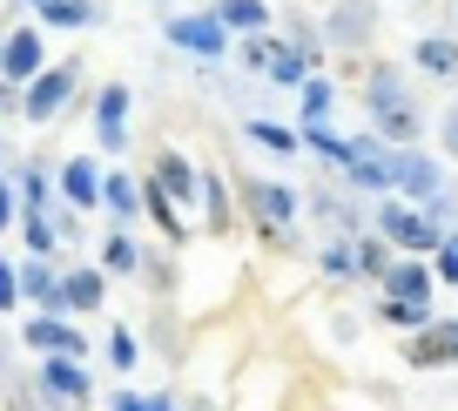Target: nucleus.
Instances as JSON below:
<instances>
[{"label":"nucleus","instance_id":"nucleus-1","mask_svg":"<svg viewBox=\"0 0 458 411\" xmlns=\"http://www.w3.org/2000/svg\"><path fill=\"white\" fill-rule=\"evenodd\" d=\"M371 122H377V135H391V142H411L418 135V108H411V95L398 88L391 68L371 74Z\"/></svg>","mask_w":458,"mask_h":411},{"label":"nucleus","instance_id":"nucleus-5","mask_svg":"<svg viewBox=\"0 0 458 411\" xmlns=\"http://www.w3.org/2000/svg\"><path fill=\"white\" fill-rule=\"evenodd\" d=\"M250 202H257V229H270V236H284V223L297 216V196H290L284 183H257Z\"/></svg>","mask_w":458,"mask_h":411},{"label":"nucleus","instance_id":"nucleus-30","mask_svg":"<svg viewBox=\"0 0 458 411\" xmlns=\"http://www.w3.org/2000/svg\"><path fill=\"white\" fill-rule=\"evenodd\" d=\"M108 270H135V250H129V236H114V243H108Z\"/></svg>","mask_w":458,"mask_h":411},{"label":"nucleus","instance_id":"nucleus-14","mask_svg":"<svg viewBox=\"0 0 458 411\" xmlns=\"http://www.w3.org/2000/svg\"><path fill=\"white\" fill-rule=\"evenodd\" d=\"M391 169H398V183L411 189V196H431V189H438V169L418 162V156H391Z\"/></svg>","mask_w":458,"mask_h":411},{"label":"nucleus","instance_id":"nucleus-23","mask_svg":"<svg viewBox=\"0 0 458 411\" xmlns=\"http://www.w3.org/2000/svg\"><path fill=\"white\" fill-rule=\"evenodd\" d=\"M250 135H257L263 149H276V156H290V149H297V135H290V128H276V122H250Z\"/></svg>","mask_w":458,"mask_h":411},{"label":"nucleus","instance_id":"nucleus-9","mask_svg":"<svg viewBox=\"0 0 458 411\" xmlns=\"http://www.w3.org/2000/svg\"><path fill=\"white\" fill-rule=\"evenodd\" d=\"M122 115H129V88H101L95 128H101V142H108V149H122Z\"/></svg>","mask_w":458,"mask_h":411},{"label":"nucleus","instance_id":"nucleus-29","mask_svg":"<svg viewBox=\"0 0 458 411\" xmlns=\"http://www.w3.org/2000/svg\"><path fill=\"white\" fill-rule=\"evenodd\" d=\"M324 270H330V277H351V270H358V256H351V250H324Z\"/></svg>","mask_w":458,"mask_h":411},{"label":"nucleus","instance_id":"nucleus-8","mask_svg":"<svg viewBox=\"0 0 458 411\" xmlns=\"http://www.w3.org/2000/svg\"><path fill=\"white\" fill-rule=\"evenodd\" d=\"M0 68L7 74H41V34H14V41H0Z\"/></svg>","mask_w":458,"mask_h":411},{"label":"nucleus","instance_id":"nucleus-15","mask_svg":"<svg viewBox=\"0 0 458 411\" xmlns=\"http://www.w3.org/2000/svg\"><path fill=\"white\" fill-rule=\"evenodd\" d=\"M21 290H28L34 304H47V311H61V304H68V284H55L47 270H28V277H21Z\"/></svg>","mask_w":458,"mask_h":411},{"label":"nucleus","instance_id":"nucleus-36","mask_svg":"<svg viewBox=\"0 0 458 411\" xmlns=\"http://www.w3.org/2000/svg\"><path fill=\"white\" fill-rule=\"evenodd\" d=\"M445 14H458V0H445Z\"/></svg>","mask_w":458,"mask_h":411},{"label":"nucleus","instance_id":"nucleus-17","mask_svg":"<svg viewBox=\"0 0 458 411\" xmlns=\"http://www.w3.org/2000/svg\"><path fill=\"white\" fill-rule=\"evenodd\" d=\"M418 68H431V74H458V41H418Z\"/></svg>","mask_w":458,"mask_h":411},{"label":"nucleus","instance_id":"nucleus-16","mask_svg":"<svg viewBox=\"0 0 458 411\" xmlns=\"http://www.w3.org/2000/svg\"><path fill=\"white\" fill-rule=\"evenodd\" d=\"M47 28H81V21H95V7L88 0H41Z\"/></svg>","mask_w":458,"mask_h":411},{"label":"nucleus","instance_id":"nucleus-34","mask_svg":"<svg viewBox=\"0 0 458 411\" xmlns=\"http://www.w3.org/2000/svg\"><path fill=\"white\" fill-rule=\"evenodd\" d=\"M7 216H14V202H7V189H0V229H7Z\"/></svg>","mask_w":458,"mask_h":411},{"label":"nucleus","instance_id":"nucleus-22","mask_svg":"<svg viewBox=\"0 0 458 411\" xmlns=\"http://www.w3.org/2000/svg\"><path fill=\"white\" fill-rule=\"evenodd\" d=\"M101 196H108V216H142V210H135L129 176H108V189H101Z\"/></svg>","mask_w":458,"mask_h":411},{"label":"nucleus","instance_id":"nucleus-19","mask_svg":"<svg viewBox=\"0 0 458 411\" xmlns=\"http://www.w3.org/2000/svg\"><path fill=\"white\" fill-rule=\"evenodd\" d=\"M216 21H223V28H263V0H223Z\"/></svg>","mask_w":458,"mask_h":411},{"label":"nucleus","instance_id":"nucleus-21","mask_svg":"<svg viewBox=\"0 0 458 411\" xmlns=\"http://www.w3.org/2000/svg\"><path fill=\"white\" fill-rule=\"evenodd\" d=\"M358 270H364V277H391V250H385V236H364V243H358Z\"/></svg>","mask_w":458,"mask_h":411},{"label":"nucleus","instance_id":"nucleus-4","mask_svg":"<svg viewBox=\"0 0 458 411\" xmlns=\"http://www.w3.org/2000/svg\"><path fill=\"white\" fill-rule=\"evenodd\" d=\"M169 41L216 61V55H223V21H216V14H182V21H169Z\"/></svg>","mask_w":458,"mask_h":411},{"label":"nucleus","instance_id":"nucleus-7","mask_svg":"<svg viewBox=\"0 0 458 411\" xmlns=\"http://www.w3.org/2000/svg\"><path fill=\"white\" fill-rule=\"evenodd\" d=\"M250 68L276 74V81H303V55L284 47V41H250Z\"/></svg>","mask_w":458,"mask_h":411},{"label":"nucleus","instance_id":"nucleus-37","mask_svg":"<svg viewBox=\"0 0 458 411\" xmlns=\"http://www.w3.org/2000/svg\"><path fill=\"white\" fill-rule=\"evenodd\" d=\"M196 411H209V405H196Z\"/></svg>","mask_w":458,"mask_h":411},{"label":"nucleus","instance_id":"nucleus-32","mask_svg":"<svg viewBox=\"0 0 458 411\" xmlns=\"http://www.w3.org/2000/svg\"><path fill=\"white\" fill-rule=\"evenodd\" d=\"M28 243H34V250H55V229H47L41 216H28Z\"/></svg>","mask_w":458,"mask_h":411},{"label":"nucleus","instance_id":"nucleus-11","mask_svg":"<svg viewBox=\"0 0 458 411\" xmlns=\"http://www.w3.org/2000/svg\"><path fill=\"white\" fill-rule=\"evenodd\" d=\"M391 297L431 304V270H425V263H398V270H391Z\"/></svg>","mask_w":458,"mask_h":411},{"label":"nucleus","instance_id":"nucleus-3","mask_svg":"<svg viewBox=\"0 0 458 411\" xmlns=\"http://www.w3.org/2000/svg\"><path fill=\"white\" fill-rule=\"evenodd\" d=\"M404 357H411L418 371H438V364H458V324H431V330H418V338L404 344Z\"/></svg>","mask_w":458,"mask_h":411},{"label":"nucleus","instance_id":"nucleus-26","mask_svg":"<svg viewBox=\"0 0 458 411\" xmlns=\"http://www.w3.org/2000/svg\"><path fill=\"white\" fill-rule=\"evenodd\" d=\"M425 304H404V297H385V324H418Z\"/></svg>","mask_w":458,"mask_h":411},{"label":"nucleus","instance_id":"nucleus-18","mask_svg":"<svg viewBox=\"0 0 458 411\" xmlns=\"http://www.w3.org/2000/svg\"><path fill=\"white\" fill-rule=\"evenodd\" d=\"M95 304H101V277L95 270H74L68 277V311H95Z\"/></svg>","mask_w":458,"mask_h":411},{"label":"nucleus","instance_id":"nucleus-28","mask_svg":"<svg viewBox=\"0 0 458 411\" xmlns=\"http://www.w3.org/2000/svg\"><path fill=\"white\" fill-rule=\"evenodd\" d=\"M14 304H21V277L0 263V311H14Z\"/></svg>","mask_w":458,"mask_h":411},{"label":"nucleus","instance_id":"nucleus-27","mask_svg":"<svg viewBox=\"0 0 458 411\" xmlns=\"http://www.w3.org/2000/svg\"><path fill=\"white\" fill-rule=\"evenodd\" d=\"M202 202H209V229H223V183H216V176L202 183Z\"/></svg>","mask_w":458,"mask_h":411},{"label":"nucleus","instance_id":"nucleus-2","mask_svg":"<svg viewBox=\"0 0 458 411\" xmlns=\"http://www.w3.org/2000/svg\"><path fill=\"white\" fill-rule=\"evenodd\" d=\"M377 229H385V243H398V250H438V216H418V210H404V202H385V210H377Z\"/></svg>","mask_w":458,"mask_h":411},{"label":"nucleus","instance_id":"nucleus-24","mask_svg":"<svg viewBox=\"0 0 458 411\" xmlns=\"http://www.w3.org/2000/svg\"><path fill=\"white\" fill-rule=\"evenodd\" d=\"M148 216H156L169 236H182V216H175V202H169V189H148Z\"/></svg>","mask_w":458,"mask_h":411},{"label":"nucleus","instance_id":"nucleus-13","mask_svg":"<svg viewBox=\"0 0 458 411\" xmlns=\"http://www.w3.org/2000/svg\"><path fill=\"white\" fill-rule=\"evenodd\" d=\"M41 391H55V398H81V391H88V378H81V364H74V357H55V364L41 371Z\"/></svg>","mask_w":458,"mask_h":411},{"label":"nucleus","instance_id":"nucleus-25","mask_svg":"<svg viewBox=\"0 0 458 411\" xmlns=\"http://www.w3.org/2000/svg\"><path fill=\"white\" fill-rule=\"evenodd\" d=\"M324 115H330V88H324V81H303V122L317 128Z\"/></svg>","mask_w":458,"mask_h":411},{"label":"nucleus","instance_id":"nucleus-35","mask_svg":"<svg viewBox=\"0 0 458 411\" xmlns=\"http://www.w3.org/2000/svg\"><path fill=\"white\" fill-rule=\"evenodd\" d=\"M148 411H169V398H148Z\"/></svg>","mask_w":458,"mask_h":411},{"label":"nucleus","instance_id":"nucleus-33","mask_svg":"<svg viewBox=\"0 0 458 411\" xmlns=\"http://www.w3.org/2000/svg\"><path fill=\"white\" fill-rule=\"evenodd\" d=\"M445 156H458V108L445 115Z\"/></svg>","mask_w":458,"mask_h":411},{"label":"nucleus","instance_id":"nucleus-31","mask_svg":"<svg viewBox=\"0 0 458 411\" xmlns=\"http://www.w3.org/2000/svg\"><path fill=\"white\" fill-rule=\"evenodd\" d=\"M438 277H445V284H458V243H438Z\"/></svg>","mask_w":458,"mask_h":411},{"label":"nucleus","instance_id":"nucleus-6","mask_svg":"<svg viewBox=\"0 0 458 411\" xmlns=\"http://www.w3.org/2000/svg\"><path fill=\"white\" fill-rule=\"evenodd\" d=\"M68 88H74V68H55V74H34V88H28V101L21 108L34 115V122H47V115L68 101Z\"/></svg>","mask_w":458,"mask_h":411},{"label":"nucleus","instance_id":"nucleus-10","mask_svg":"<svg viewBox=\"0 0 458 411\" xmlns=\"http://www.w3.org/2000/svg\"><path fill=\"white\" fill-rule=\"evenodd\" d=\"M28 344H34V351H61V357H81V338H74L68 324H47V317H34V324H28Z\"/></svg>","mask_w":458,"mask_h":411},{"label":"nucleus","instance_id":"nucleus-20","mask_svg":"<svg viewBox=\"0 0 458 411\" xmlns=\"http://www.w3.org/2000/svg\"><path fill=\"white\" fill-rule=\"evenodd\" d=\"M156 183L169 189V196H189V189H196V176H189L175 156H156Z\"/></svg>","mask_w":458,"mask_h":411},{"label":"nucleus","instance_id":"nucleus-12","mask_svg":"<svg viewBox=\"0 0 458 411\" xmlns=\"http://www.w3.org/2000/svg\"><path fill=\"white\" fill-rule=\"evenodd\" d=\"M61 189H68V196L81 202V210H95V202H101V189H108V183H101V176H95V162H68V176H61Z\"/></svg>","mask_w":458,"mask_h":411}]
</instances>
